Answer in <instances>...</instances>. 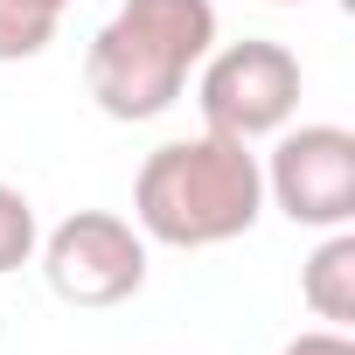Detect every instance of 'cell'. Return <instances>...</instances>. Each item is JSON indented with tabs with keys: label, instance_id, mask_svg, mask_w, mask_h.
<instances>
[{
	"label": "cell",
	"instance_id": "1",
	"mask_svg": "<svg viewBox=\"0 0 355 355\" xmlns=\"http://www.w3.org/2000/svg\"><path fill=\"white\" fill-rule=\"evenodd\" d=\"M265 216V167L251 139L230 132H196V139H167L146 153L139 182H132V223L139 237L167 251H216L251 237Z\"/></svg>",
	"mask_w": 355,
	"mask_h": 355
},
{
	"label": "cell",
	"instance_id": "2",
	"mask_svg": "<svg viewBox=\"0 0 355 355\" xmlns=\"http://www.w3.org/2000/svg\"><path fill=\"white\" fill-rule=\"evenodd\" d=\"M216 49V8L209 0H119V15L84 49V84L105 119L146 125L174 112L189 91V70Z\"/></svg>",
	"mask_w": 355,
	"mask_h": 355
},
{
	"label": "cell",
	"instance_id": "3",
	"mask_svg": "<svg viewBox=\"0 0 355 355\" xmlns=\"http://www.w3.org/2000/svg\"><path fill=\"white\" fill-rule=\"evenodd\" d=\"M196 105H202V125L209 132H230V139H272L279 125H293L300 112V56L286 42H265V35H244V42H223L196 63Z\"/></svg>",
	"mask_w": 355,
	"mask_h": 355
},
{
	"label": "cell",
	"instance_id": "4",
	"mask_svg": "<svg viewBox=\"0 0 355 355\" xmlns=\"http://www.w3.org/2000/svg\"><path fill=\"white\" fill-rule=\"evenodd\" d=\"M42 279L63 306H125L146 286V237L112 209H77L42 237Z\"/></svg>",
	"mask_w": 355,
	"mask_h": 355
},
{
	"label": "cell",
	"instance_id": "5",
	"mask_svg": "<svg viewBox=\"0 0 355 355\" xmlns=\"http://www.w3.org/2000/svg\"><path fill=\"white\" fill-rule=\"evenodd\" d=\"M265 167V202L306 230L355 223V132L348 125H279Z\"/></svg>",
	"mask_w": 355,
	"mask_h": 355
},
{
	"label": "cell",
	"instance_id": "6",
	"mask_svg": "<svg viewBox=\"0 0 355 355\" xmlns=\"http://www.w3.org/2000/svg\"><path fill=\"white\" fill-rule=\"evenodd\" d=\"M300 293L327 327H355V230H327L313 244V258L300 272Z\"/></svg>",
	"mask_w": 355,
	"mask_h": 355
},
{
	"label": "cell",
	"instance_id": "7",
	"mask_svg": "<svg viewBox=\"0 0 355 355\" xmlns=\"http://www.w3.org/2000/svg\"><path fill=\"white\" fill-rule=\"evenodd\" d=\"M56 15H42V8H28V0H0V63H28V56H42L49 42H56Z\"/></svg>",
	"mask_w": 355,
	"mask_h": 355
},
{
	"label": "cell",
	"instance_id": "8",
	"mask_svg": "<svg viewBox=\"0 0 355 355\" xmlns=\"http://www.w3.org/2000/svg\"><path fill=\"white\" fill-rule=\"evenodd\" d=\"M35 244H42V230H35V202H28L15 182H0V272L28 265Z\"/></svg>",
	"mask_w": 355,
	"mask_h": 355
},
{
	"label": "cell",
	"instance_id": "9",
	"mask_svg": "<svg viewBox=\"0 0 355 355\" xmlns=\"http://www.w3.org/2000/svg\"><path fill=\"white\" fill-rule=\"evenodd\" d=\"M279 355H355V341H348V327H306V334H293Z\"/></svg>",
	"mask_w": 355,
	"mask_h": 355
},
{
	"label": "cell",
	"instance_id": "10",
	"mask_svg": "<svg viewBox=\"0 0 355 355\" xmlns=\"http://www.w3.org/2000/svg\"><path fill=\"white\" fill-rule=\"evenodd\" d=\"M28 8H42V15H56V21H63V15H70V0H28Z\"/></svg>",
	"mask_w": 355,
	"mask_h": 355
},
{
	"label": "cell",
	"instance_id": "11",
	"mask_svg": "<svg viewBox=\"0 0 355 355\" xmlns=\"http://www.w3.org/2000/svg\"><path fill=\"white\" fill-rule=\"evenodd\" d=\"M279 8H300V0H279Z\"/></svg>",
	"mask_w": 355,
	"mask_h": 355
}]
</instances>
